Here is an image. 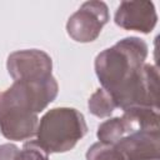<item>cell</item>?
I'll return each mask as SVG.
<instances>
[{
  "instance_id": "6da1fadb",
  "label": "cell",
  "mask_w": 160,
  "mask_h": 160,
  "mask_svg": "<svg viewBox=\"0 0 160 160\" xmlns=\"http://www.w3.org/2000/svg\"><path fill=\"white\" fill-rule=\"evenodd\" d=\"M59 92L51 75L39 80H18L0 91V132L8 140L22 141L36 135L38 114L52 102Z\"/></svg>"
},
{
  "instance_id": "7a4b0ae2",
  "label": "cell",
  "mask_w": 160,
  "mask_h": 160,
  "mask_svg": "<svg viewBox=\"0 0 160 160\" xmlns=\"http://www.w3.org/2000/svg\"><path fill=\"white\" fill-rule=\"evenodd\" d=\"M148 44L138 38L129 36L119 40L111 48L99 52L95 58V74L110 96L121 90L145 64Z\"/></svg>"
},
{
  "instance_id": "3957f363",
  "label": "cell",
  "mask_w": 160,
  "mask_h": 160,
  "mask_svg": "<svg viewBox=\"0 0 160 160\" xmlns=\"http://www.w3.org/2000/svg\"><path fill=\"white\" fill-rule=\"evenodd\" d=\"M88 132L84 115L74 108H54L39 120L36 142L49 154L66 152Z\"/></svg>"
},
{
  "instance_id": "277c9868",
  "label": "cell",
  "mask_w": 160,
  "mask_h": 160,
  "mask_svg": "<svg viewBox=\"0 0 160 160\" xmlns=\"http://www.w3.org/2000/svg\"><path fill=\"white\" fill-rule=\"evenodd\" d=\"M159 71L151 64H144L138 74L121 90L112 95L116 108L122 111L131 108L159 109Z\"/></svg>"
},
{
  "instance_id": "5b68a950",
  "label": "cell",
  "mask_w": 160,
  "mask_h": 160,
  "mask_svg": "<svg viewBox=\"0 0 160 160\" xmlns=\"http://www.w3.org/2000/svg\"><path fill=\"white\" fill-rule=\"evenodd\" d=\"M110 19L108 5L102 1H86L66 22L68 35L76 42L95 41Z\"/></svg>"
},
{
  "instance_id": "8992f818",
  "label": "cell",
  "mask_w": 160,
  "mask_h": 160,
  "mask_svg": "<svg viewBox=\"0 0 160 160\" xmlns=\"http://www.w3.org/2000/svg\"><path fill=\"white\" fill-rule=\"evenodd\" d=\"M6 69L14 81L39 80L52 75V60L48 52L39 49L18 50L8 56Z\"/></svg>"
},
{
  "instance_id": "52a82bcc",
  "label": "cell",
  "mask_w": 160,
  "mask_h": 160,
  "mask_svg": "<svg viewBox=\"0 0 160 160\" xmlns=\"http://www.w3.org/2000/svg\"><path fill=\"white\" fill-rule=\"evenodd\" d=\"M114 21L124 30L149 34L158 22V14L151 1H121L115 11Z\"/></svg>"
},
{
  "instance_id": "ba28073f",
  "label": "cell",
  "mask_w": 160,
  "mask_h": 160,
  "mask_svg": "<svg viewBox=\"0 0 160 160\" xmlns=\"http://www.w3.org/2000/svg\"><path fill=\"white\" fill-rule=\"evenodd\" d=\"M125 160H159L160 134L151 130H134L118 144Z\"/></svg>"
},
{
  "instance_id": "9c48e42d",
  "label": "cell",
  "mask_w": 160,
  "mask_h": 160,
  "mask_svg": "<svg viewBox=\"0 0 160 160\" xmlns=\"http://www.w3.org/2000/svg\"><path fill=\"white\" fill-rule=\"evenodd\" d=\"M134 131L130 121L124 116H115L102 121L98 126L96 136L99 141L116 145L125 135Z\"/></svg>"
},
{
  "instance_id": "30bf717a",
  "label": "cell",
  "mask_w": 160,
  "mask_h": 160,
  "mask_svg": "<svg viewBox=\"0 0 160 160\" xmlns=\"http://www.w3.org/2000/svg\"><path fill=\"white\" fill-rule=\"evenodd\" d=\"M122 116L130 121L134 130H159V109L144 106L131 108L124 110Z\"/></svg>"
},
{
  "instance_id": "8fae6325",
  "label": "cell",
  "mask_w": 160,
  "mask_h": 160,
  "mask_svg": "<svg viewBox=\"0 0 160 160\" xmlns=\"http://www.w3.org/2000/svg\"><path fill=\"white\" fill-rule=\"evenodd\" d=\"M88 108H89V111L94 116L102 119V118L110 116L116 106H115V102H114L112 98L110 96V94L101 88V89H98L89 98Z\"/></svg>"
},
{
  "instance_id": "7c38bea8",
  "label": "cell",
  "mask_w": 160,
  "mask_h": 160,
  "mask_svg": "<svg viewBox=\"0 0 160 160\" xmlns=\"http://www.w3.org/2000/svg\"><path fill=\"white\" fill-rule=\"evenodd\" d=\"M86 160H125L116 145L95 142L86 151Z\"/></svg>"
},
{
  "instance_id": "4fadbf2b",
  "label": "cell",
  "mask_w": 160,
  "mask_h": 160,
  "mask_svg": "<svg viewBox=\"0 0 160 160\" xmlns=\"http://www.w3.org/2000/svg\"><path fill=\"white\" fill-rule=\"evenodd\" d=\"M15 160H49V152L45 151L36 140H29L19 150Z\"/></svg>"
},
{
  "instance_id": "5bb4252c",
  "label": "cell",
  "mask_w": 160,
  "mask_h": 160,
  "mask_svg": "<svg viewBox=\"0 0 160 160\" xmlns=\"http://www.w3.org/2000/svg\"><path fill=\"white\" fill-rule=\"evenodd\" d=\"M19 152V148L15 144H2L0 145V160H15Z\"/></svg>"
}]
</instances>
